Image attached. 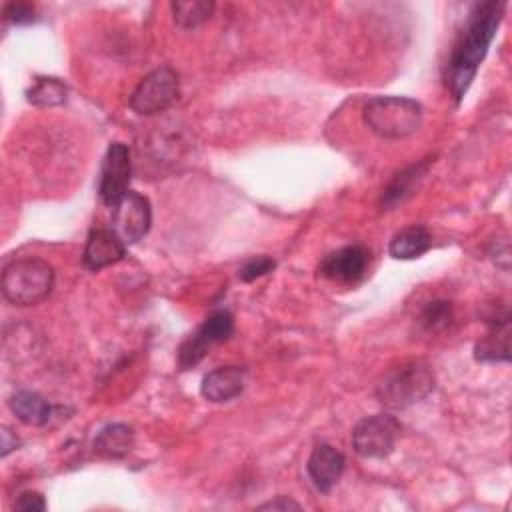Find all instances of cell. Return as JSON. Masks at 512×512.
<instances>
[{
    "instance_id": "cell-1",
    "label": "cell",
    "mask_w": 512,
    "mask_h": 512,
    "mask_svg": "<svg viewBox=\"0 0 512 512\" xmlns=\"http://www.w3.org/2000/svg\"><path fill=\"white\" fill-rule=\"evenodd\" d=\"M504 10V2H474L470 6L444 66V82L456 102L466 96L480 64L484 62L500 28Z\"/></svg>"
},
{
    "instance_id": "cell-2",
    "label": "cell",
    "mask_w": 512,
    "mask_h": 512,
    "mask_svg": "<svg viewBox=\"0 0 512 512\" xmlns=\"http://www.w3.org/2000/svg\"><path fill=\"white\" fill-rule=\"evenodd\" d=\"M362 118L376 136L400 140L422 126L424 108L420 102L406 96H374L366 102Z\"/></svg>"
},
{
    "instance_id": "cell-3",
    "label": "cell",
    "mask_w": 512,
    "mask_h": 512,
    "mask_svg": "<svg viewBox=\"0 0 512 512\" xmlns=\"http://www.w3.org/2000/svg\"><path fill=\"white\" fill-rule=\"evenodd\" d=\"M54 288V268L42 258L12 260L2 272V296L14 306H36Z\"/></svg>"
},
{
    "instance_id": "cell-4",
    "label": "cell",
    "mask_w": 512,
    "mask_h": 512,
    "mask_svg": "<svg viewBox=\"0 0 512 512\" xmlns=\"http://www.w3.org/2000/svg\"><path fill=\"white\" fill-rule=\"evenodd\" d=\"M432 366L424 360H410L392 368L376 386V398L390 410H404L418 404L434 390Z\"/></svg>"
},
{
    "instance_id": "cell-5",
    "label": "cell",
    "mask_w": 512,
    "mask_h": 512,
    "mask_svg": "<svg viewBox=\"0 0 512 512\" xmlns=\"http://www.w3.org/2000/svg\"><path fill=\"white\" fill-rule=\"evenodd\" d=\"M178 94V74L172 68L162 66L152 70L138 82L130 96V108L138 116H154L168 110L178 100Z\"/></svg>"
},
{
    "instance_id": "cell-6",
    "label": "cell",
    "mask_w": 512,
    "mask_h": 512,
    "mask_svg": "<svg viewBox=\"0 0 512 512\" xmlns=\"http://www.w3.org/2000/svg\"><path fill=\"white\" fill-rule=\"evenodd\" d=\"M400 430L402 426L392 414L366 416L352 428V448L362 458H386L392 454Z\"/></svg>"
},
{
    "instance_id": "cell-7",
    "label": "cell",
    "mask_w": 512,
    "mask_h": 512,
    "mask_svg": "<svg viewBox=\"0 0 512 512\" xmlns=\"http://www.w3.org/2000/svg\"><path fill=\"white\" fill-rule=\"evenodd\" d=\"M234 332V316L228 310L212 312L178 348L180 370L194 368L214 344L228 340Z\"/></svg>"
},
{
    "instance_id": "cell-8",
    "label": "cell",
    "mask_w": 512,
    "mask_h": 512,
    "mask_svg": "<svg viewBox=\"0 0 512 512\" xmlns=\"http://www.w3.org/2000/svg\"><path fill=\"white\" fill-rule=\"evenodd\" d=\"M132 178V158L130 148L122 142H112L104 154L102 168H100V182H98V194L100 200L114 208L124 194L130 190Z\"/></svg>"
},
{
    "instance_id": "cell-9",
    "label": "cell",
    "mask_w": 512,
    "mask_h": 512,
    "mask_svg": "<svg viewBox=\"0 0 512 512\" xmlns=\"http://www.w3.org/2000/svg\"><path fill=\"white\" fill-rule=\"evenodd\" d=\"M152 224V210L146 196L128 190L124 198L112 208V230L124 240V244H134L144 238Z\"/></svg>"
},
{
    "instance_id": "cell-10",
    "label": "cell",
    "mask_w": 512,
    "mask_h": 512,
    "mask_svg": "<svg viewBox=\"0 0 512 512\" xmlns=\"http://www.w3.org/2000/svg\"><path fill=\"white\" fill-rule=\"evenodd\" d=\"M368 262L370 250L360 244H350L324 256V260L318 266V274L334 282L352 284L364 276Z\"/></svg>"
},
{
    "instance_id": "cell-11",
    "label": "cell",
    "mask_w": 512,
    "mask_h": 512,
    "mask_svg": "<svg viewBox=\"0 0 512 512\" xmlns=\"http://www.w3.org/2000/svg\"><path fill=\"white\" fill-rule=\"evenodd\" d=\"M344 466H346L344 454L336 446L320 442L310 452L306 472H308L314 488L322 494H328L342 478Z\"/></svg>"
},
{
    "instance_id": "cell-12",
    "label": "cell",
    "mask_w": 512,
    "mask_h": 512,
    "mask_svg": "<svg viewBox=\"0 0 512 512\" xmlns=\"http://www.w3.org/2000/svg\"><path fill=\"white\" fill-rule=\"evenodd\" d=\"M124 254H126V244L112 228H94L86 238L82 262L88 270L98 272L106 266L120 262Z\"/></svg>"
},
{
    "instance_id": "cell-13",
    "label": "cell",
    "mask_w": 512,
    "mask_h": 512,
    "mask_svg": "<svg viewBox=\"0 0 512 512\" xmlns=\"http://www.w3.org/2000/svg\"><path fill=\"white\" fill-rule=\"evenodd\" d=\"M488 332L474 346V358L478 362H508L510 360V314L490 316Z\"/></svg>"
},
{
    "instance_id": "cell-14",
    "label": "cell",
    "mask_w": 512,
    "mask_h": 512,
    "mask_svg": "<svg viewBox=\"0 0 512 512\" xmlns=\"http://www.w3.org/2000/svg\"><path fill=\"white\" fill-rule=\"evenodd\" d=\"M246 372L238 366H220L202 378L200 392L208 402H228L244 390Z\"/></svg>"
},
{
    "instance_id": "cell-15",
    "label": "cell",
    "mask_w": 512,
    "mask_h": 512,
    "mask_svg": "<svg viewBox=\"0 0 512 512\" xmlns=\"http://www.w3.org/2000/svg\"><path fill=\"white\" fill-rule=\"evenodd\" d=\"M430 168V160H422L416 162L404 170H400L398 174H394V178L390 180V184L386 186L384 194H382V208L384 210H392L394 206L402 204L406 198H410L416 188L420 186V182L424 180V176L428 174Z\"/></svg>"
},
{
    "instance_id": "cell-16",
    "label": "cell",
    "mask_w": 512,
    "mask_h": 512,
    "mask_svg": "<svg viewBox=\"0 0 512 512\" xmlns=\"http://www.w3.org/2000/svg\"><path fill=\"white\" fill-rule=\"evenodd\" d=\"M134 442H136V436H134L132 426L114 422V424L104 426L98 432L92 446L98 456L110 458V460H120L130 454V450L134 448Z\"/></svg>"
},
{
    "instance_id": "cell-17",
    "label": "cell",
    "mask_w": 512,
    "mask_h": 512,
    "mask_svg": "<svg viewBox=\"0 0 512 512\" xmlns=\"http://www.w3.org/2000/svg\"><path fill=\"white\" fill-rule=\"evenodd\" d=\"M430 246H432V238L426 226L412 224L392 236L388 244V254L396 260H414L426 254Z\"/></svg>"
},
{
    "instance_id": "cell-18",
    "label": "cell",
    "mask_w": 512,
    "mask_h": 512,
    "mask_svg": "<svg viewBox=\"0 0 512 512\" xmlns=\"http://www.w3.org/2000/svg\"><path fill=\"white\" fill-rule=\"evenodd\" d=\"M8 408L12 414L28 426H44L52 418L50 402L32 390H18L10 396Z\"/></svg>"
},
{
    "instance_id": "cell-19",
    "label": "cell",
    "mask_w": 512,
    "mask_h": 512,
    "mask_svg": "<svg viewBox=\"0 0 512 512\" xmlns=\"http://www.w3.org/2000/svg\"><path fill=\"white\" fill-rule=\"evenodd\" d=\"M68 98V88L62 80L50 76H38L34 84L26 90V100L38 108H52L64 104Z\"/></svg>"
},
{
    "instance_id": "cell-20",
    "label": "cell",
    "mask_w": 512,
    "mask_h": 512,
    "mask_svg": "<svg viewBox=\"0 0 512 512\" xmlns=\"http://www.w3.org/2000/svg\"><path fill=\"white\" fill-rule=\"evenodd\" d=\"M176 26L190 30L204 24L214 14V2L210 0H178L170 4Z\"/></svg>"
},
{
    "instance_id": "cell-21",
    "label": "cell",
    "mask_w": 512,
    "mask_h": 512,
    "mask_svg": "<svg viewBox=\"0 0 512 512\" xmlns=\"http://www.w3.org/2000/svg\"><path fill=\"white\" fill-rule=\"evenodd\" d=\"M452 322V306L446 300L428 302L420 314V324L428 332H440Z\"/></svg>"
},
{
    "instance_id": "cell-22",
    "label": "cell",
    "mask_w": 512,
    "mask_h": 512,
    "mask_svg": "<svg viewBox=\"0 0 512 512\" xmlns=\"http://www.w3.org/2000/svg\"><path fill=\"white\" fill-rule=\"evenodd\" d=\"M274 266H276V262H274L270 256H266V254L254 256V258H250V260H246V262L242 264V268L238 270V278H240L242 282H252V280H256V278H260V276L272 272Z\"/></svg>"
},
{
    "instance_id": "cell-23",
    "label": "cell",
    "mask_w": 512,
    "mask_h": 512,
    "mask_svg": "<svg viewBox=\"0 0 512 512\" xmlns=\"http://www.w3.org/2000/svg\"><path fill=\"white\" fill-rule=\"evenodd\" d=\"M4 18L16 26H24L36 20V10L34 6L24 2H10L4 6Z\"/></svg>"
},
{
    "instance_id": "cell-24",
    "label": "cell",
    "mask_w": 512,
    "mask_h": 512,
    "mask_svg": "<svg viewBox=\"0 0 512 512\" xmlns=\"http://www.w3.org/2000/svg\"><path fill=\"white\" fill-rule=\"evenodd\" d=\"M14 508L22 510V512H42V510H46V500L40 492L26 490L18 496V500L14 502Z\"/></svg>"
},
{
    "instance_id": "cell-25",
    "label": "cell",
    "mask_w": 512,
    "mask_h": 512,
    "mask_svg": "<svg viewBox=\"0 0 512 512\" xmlns=\"http://www.w3.org/2000/svg\"><path fill=\"white\" fill-rule=\"evenodd\" d=\"M300 508L302 506L296 500L288 498V496H276V498L258 506V510H300Z\"/></svg>"
},
{
    "instance_id": "cell-26",
    "label": "cell",
    "mask_w": 512,
    "mask_h": 512,
    "mask_svg": "<svg viewBox=\"0 0 512 512\" xmlns=\"http://www.w3.org/2000/svg\"><path fill=\"white\" fill-rule=\"evenodd\" d=\"M0 438H2V450H0V454H2V458H6L10 452H14V450H18L20 448V438L8 428V426H2V432H0Z\"/></svg>"
}]
</instances>
